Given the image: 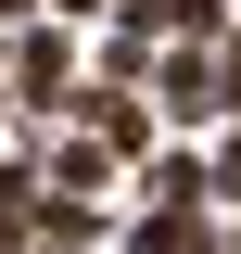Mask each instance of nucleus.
<instances>
[{"label":"nucleus","instance_id":"4","mask_svg":"<svg viewBox=\"0 0 241 254\" xmlns=\"http://www.w3.org/2000/svg\"><path fill=\"white\" fill-rule=\"evenodd\" d=\"M140 26H178V38H203V26H216V0H140Z\"/></svg>","mask_w":241,"mask_h":254},{"label":"nucleus","instance_id":"3","mask_svg":"<svg viewBox=\"0 0 241 254\" xmlns=\"http://www.w3.org/2000/svg\"><path fill=\"white\" fill-rule=\"evenodd\" d=\"M203 89H216V64H203V51H165V115H178V127H190V115H216Z\"/></svg>","mask_w":241,"mask_h":254},{"label":"nucleus","instance_id":"1","mask_svg":"<svg viewBox=\"0 0 241 254\" xmlns=\"http://www.w3.org/2000/svg\"><path fill=\"white\" fill-rule=\"evenodd\" d=\"M127 254H216V229H203V203H152L127 229Z\"/></svg>","mask_w":241,"mask_h":254},{"label":"nucleus","instance_id":"2","mask_svg":"<svg viewBox=\"0 0 241 254\" xmlns=\"http://www.w3.org/2000/svg\"><path fill=\"white\" fill-rule=\"evenodd\" d=\"M13 102L63 115V38H26V51H13Z\"/></svg>","mask_w":241,"mask_h":254}]
</instances>
